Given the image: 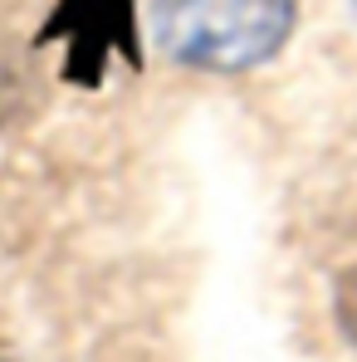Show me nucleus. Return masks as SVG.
Instances as JSON below:
<instances>
[{
	"instance_id": "4",
	"label": "nucleus",
	"mask_w": 357,
	"mask_h": 362,
	"mask_svg": "<svg viewBox=\"0 0 357 362\" xmlns=\"http://www.w3.org/2000/svg\"><path fill=\"white\" fill-rule=\"evenodd\" d=\"M0 362H15V353H10V348H0Z\"/></svg>"
},
{
	"instance_id": "3",
	"label": "nucleus",
	"mask_w": 357,
	"mask_h": 362,
	"mask_svg": "<svg viewBox=\"0 0 357 362\" xmlns=\"http://www.w3.org/2000/svg\"><path fill=\"white\" fill-rule=\"evenodd\" d=\"M338 308H343L348 338H357V274H348V279H343V294H338Z\"/></svg>"
},
{
	"instance_id": "2",
	"label": "nucleus",
	"mask_w": 357,
	"mask_h": 362,
	"mask_svg": "<svg viewBox=\"0 0 357 362\" xmlns=\"http://www.w3.org/2000/svg\"><path fill=\"white\" fill-rule=\"evenodd\" d=\"M35 45H64V78L98 88L113 59L142 69L137 0H59Z\"/></svg>"
},
{
	"instance_id": "1",
	"label": "nucleus",
	"mask_w": 357,
	"mask_h": 362,
	"mask_svg": "<svg viewBox=\"0 0 357 362\" xmlns=\"http://www.w3.org/2000/svg\"><path fill=\"white\" fill-rule=\"evenodd\" d=\"M294 0H157V49L191 69L245 74L294 35Z\"/></svg>"
}]
</instances>
